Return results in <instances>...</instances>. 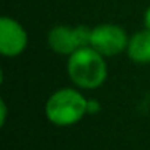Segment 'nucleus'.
Returning <instances> with one entry per match:
<instances>
[{
	"label": "nucleus",
	"instance_id": "1",
	"mask_svg": "<svg viewBox=\"0 0 150 150\" xmlns=\"http://www.w3.org/2000/svg\"><path fill=\"white\" fill-rule=\"evenodd\" d=\"M68 75L78 87L97 88L108 77V66L103 56L88 46L69 54Z\"/></svg>",
	"mask_w": 150,
	"mask_h": 150
},
{
	"label": "nucleus",
	"instance_id": "2",
	"mask_svg": "<svg viewBox=\"0 0 150 150\" xmlns=\"http://www.w3.org/2000/svg\"><path fill=\"white\" fill-rule=\"evenodd\" d=\"M87 102L88 100L77 90H57L46 103V116L54 125H72L87 113Z\"/></svg>",
	"mask_w": 150,
	"mask_h": 150
},
{
	"label": "nucleus",
	"instance_id": "3",
	"mask_svg": "<svg viewBox=\"0 0 150 150\" xmlns=\"http://www.w3.org/2000/svg\"><path fill=\"white\" fill-rule=\"evenodd\" d=\"M91 33L88 27L78 25L75 28H69L66 25H57L54 27L49 35L47 43L52 50L60 54H72L78 49L88 47L91 44Z\"/></svg>",
	"mask_w": 150,
	"mask_h": 150
},
{
	"label": "nucleus",
	"instance_id": "4",
	"mask_svg": "<svg viewBox=\"0 0 150 150\" xmlns=\"http://www.w3.org/2000/svg\"><path fill=\"white\" fill-rule=\"evenodd\" d=\"M127 33L115 24H102L93 28L91 47L102 56H115L128 47Z\"/></svg>",
	"mask_w": 150,
	"mask_h": 150
},
{
	"label": "nucleus",
	"instance_id": "5",
	"mask_svg": "<svg viewBox=\"0 0 150 150\" xmlns=\"http://www.w3.org/2000/svg\"><path fill=\"white\" fill-rule=\"evenodd\" d=\"M27 33L24 27L8 16L0 18V52L5 56H18L27 47Z\"/></svg>",
	"mask_w": 150,
	"mask_h": 150
},
{
	"label": "nucleus",
	"instance_id": "6",
	"mask_svg": "<svg viewBox=\"0 0 150 150\" xmlns=\"http://www.w3.org/2000/svg\"><path fill=\"white\" fill-rule=\"evenodd\" d=\"M128 56L137 63L150 62V31H137L128 41Z\"/></svg>",
	"mask_w": 150,
	"mask_h": 150
},
{
	"label": "nucleus",
	"instance_id": "7",
	"mask_svg": "<svg viewBox=\"0 0 150 150\" xmlns=\"http://www.w3.org/2000/svg\"><path fill=\"white\" fill-rule=\"evenodd\" d=\"M99 109H100V106L96 100H88L87 102V113H97Z\"/></svg>",
	"mask_w": 150,
	"mask_h": 150
},
{
	"label": "nucleus",
	"instance_id": "8",
	"mask_svg": "<svg viewBox=\"0 0 150 150\" xmlns=\"http://www.w3.org/2000/svg\"><path fill=\"white\" fill-rule=\"evenodd\" d=\"M144 25H146V30L150 31V8L146 11L144 13Z\"/></svg>",
	"mask_w": 150,
	"mask_h": 150
}]
</instances>
